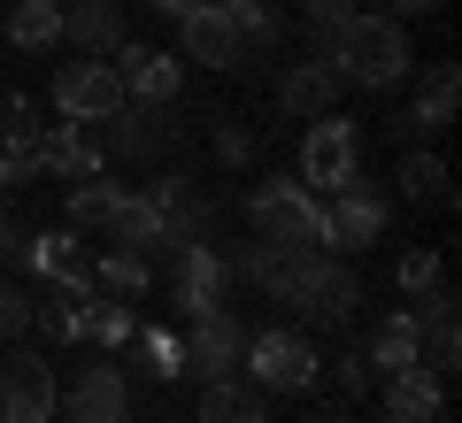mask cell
<instances>
[{
	"mask_svg": "<svg viewBox=\"0 0 462 423\" xmlns=\"http://www.w3.org/2000/svg\"><path fill=\"white\" fill-rule=\"evenodd\" d=\"M216 162H224V170L254 162V131L247 124H216Z\"/></svg>",
	"mask_w": 462,
	"mask_h": 423,
	"instance_id": "e575fe53",
	"label": "cell"
},
{
	"mask_svg": "<svg viewBox=\"0 0 462 423\" xmlns=\"http://www.w3.org/2000/svg\"><path fill=\"white\" fill-rule=\"evenodd\" d=\"M116 85H124V100H178V85H185V62H170L162 47H116Z\"/></svg>",
	"mask_w": 462,
	"mask_h": 423,
	"instance_id": "5bb4252c",
	"label": "cell"
},
{
	"mask_svg": "<svg viewBox=\"0 0 462 423\" xmlns=\"http://www.w3.org/2000/svg\"><path fill=\"white\" fill-rule=\"evenodd\" d=\"M247 224L270 246H324V200L293 178H270V185L247 193Z\"/></svg>",
	"mask_w": 462,
	"mask_h": 423,
	"instance_id": "7a4b0ae2",
	"label": "cell"
},
{
	"mask_svg": "<svg viewBox=\"0 0 462 423\" xmlns=\"http://www.w3.org/2000/svg\"><path fill=\"white\" fill-rule=\"evenodd\" d=\"M85 300H93V293H62V285H54V293H47V308H32V324L47 331V346L85 339Z\"/></svg>",
	"mask_w": 462,
	"mask_h": 423,
	"instance_id": "f1b7e54d",
	"label": "cell"
},
{
	"mask_svg": "<svg viewBox=\"0 0 462 423\" xmlns=\"http://www.w3.org/2000/svg\"><path fill=\"white\" fill-rule=\"evenodd\" d=\"M300 8H309V32H346V23L363 16L355 0H300Z\"/></svg>",
	"mask_w": 462,
	"mask_h": 423,
	"instance_id": "d590c367",
	"label": "cell"
},
{
	"mask_svg": "<svg viewBox=\"0 0 462 423\" xmlns=\"http://www.w3.org/2000/svg\"><path fill=\"white\" fill-rule=\"evenodd\" d=\"M363 170V131L355 124H339V115H316V131H309V147H300V185H309L316 200L324 193H339L346 178Z\"/></svg>",
	"mask_w": 462,
	"mask_h": 423,
	"instance_id": "ba28073f",
	"label": "cell"
},
{
	"mask_svg": "<svg viewBox=\"0 0 462 423\" xmlns=\"http://www.w3.org/2000/svg\"><path fill=\"white\" fill-rule=\"evenodd\" d=\"M23 331H32V300L16 285H0V339H23Z\"/></svg>",
	"mask_w": 462,
	"mask_h": 423,
	"instance_id": "8d00e7d4",
	"label": "cell"
},
{
	"mask_svg": "<svg viewBox=\"0 0 462 423\" xmlns=\"http://www.w3.org/2000/svg\"><path fill=\"white\" fill-rule=\"evenodd\" d=\"M39 178V124H32V100H8V147H0V185H23Z\"/></svg>",
	"mask_w": 462,
	"mask_h": 423,
	"instance_id": "d4e9b609",
	"label": "cell"
},
{
	"mask_svg": "<svg viewBox=\"0 0 462 423\" xmlns=\"http://www.w3.org/2000/svg\"><path fill=\"white\" fill-rule=\"evenodd\" d=\"M239 354H247V324H239L231 308L193 316V331H185V370H193L200 385H216V377H239Z\"/></svg>",
	"mask_w": 462,
	"mask_h": 423,
	"instance_id": "9c48e42d",
	"label": "cell"
},
{
	"mask_svg": "<svg viewBox=\"0 0 462 423\" xmlns=\"http://www.w3.org/2000/svg\"><path fill=\"white\" fill-rule=\"evenodd\" d=\"M0 262H23V224L0 208Z\"/></svg>",
	"mask_w": 462,
	"mask_h": 423,
	"instance_id": "74e56055",
	"label": "cell"
},
{
	"mask_svg": "<svg viewBox=\"0 0 462 423\" xmlns=\"http://www.w3.org/2000/svg\"><path fill=\"white\" fill-rule=\"evenodd\" d=\"M39 170H54V178H100L108 170V154H100V139H93V124H54L47 139H39Z\"/></svg>",
	"mask_w": 462,
	"mask_h": 423,
	"instance_id": "d6986e66",
	"label": "cell"
},
{
	"mask_svg": "<svg viewBox=\"0 0 462 423\" xmlns=\"http://www.w3.org/2000/svg\"><path fill=\"white\" fill-rule=\"evenodd\" d=\"M100 231H108V246H132V254H147V262L170 254V246H162V216H154L147 193H124V200L108 208V224H100Z\"/></svg>",
	"mask_w": 462,
	"mask_h": 423,
	"instance_id": "44dd1931",
	"label": "cell"
},
{
	"mask_svg": "<svg viewBox=\"0 0 462 423\" xmlns=\"http://www.w3.org/2000/svg\"><path fill=\"white\" fill-rule=\"evenodd\" d=\"M62 416V385H54V362L16 346V354L0 362V423H47Z\"/></svg>",
	"mask_w": 462,
	"mask_h": 423,
	"instance_id": "8992f818",
	"label": "cell"
},
{
	"mask_svg": "<svg viewBox=\"0 0 462 423\" xmlns=\"http://www.w3.org/2000/svg\"><path fill=\"white\" fill-rule=\"evenodd\" d=\"M124 200V185H100V178H78L69 185V224H108V208Z\"/></svg>",
	"mask_w": 462,
	"mask_h": 423,
	"instance_id": "1f68e13d",
	"label": "cell"
},
{
	"mask_svg": "<svg viewBox=\"0 0 462 423\" xmlns=\"http://www.w3.org/2000/svg\"><path fill=\"white\" fill-rule=\"evenodd\" d=\"M270 47H278V16H270V0H263V8L239 16V69H247L254 54H270Z\"/></svg>",
	"mask_w": 462,
	"mask_h": 423,
	"instance_id": "d6a6232c",
	"label": "cell"
},
{
	"mask_svg": "<svg viewBox=\"0 0 462 423\" xmlns=\"http://www.w3.org/2000/svg\"><path fill=\"white\" fill-rule=\"evenodd\" d=\"M62 423H69V416H62Z\"/></svg>",
	"mask_w": 462,
	"mask_h": 423,
	"instance_id": "ee69618b",
	"label": "cell"
},
{
	"mask_svg": "<svg viewBox=\"0 0 462 423\" xmlns=\"http://www.w3.org/2000/svg\"><path fill=\"white\" fill-rule=\"evenodd\" d=\"M23 262H32V277H47L62 293H93V262H85L78 231H39V239H23Z\"/></svg>",
	"mask_w": 462,
	"mask_h": 423,
	"instance_id": "2e32d148",
	"label": "cell"
},
{
	"mask_svg": "<svg viewBox=\"0 0 462 423\" xmlns=\"http://www.w3.org/2000/svg\"><path fill=\"white\" fill-rule=\"evenodd\" d=\"M401 193H409V200H447V193H455V185H447V162H439V154H401Z\"/></svg>",
	"mask_w": 462,
	"mask_h": 423,
	"instance_id": "f546056e",
	"label": "cell"
},
{
	"mask_svg": "<svg viewBox=\"0 0 462 423\" xmlns=\"http://www.w3.org/2000/svg\"><path fill=\"white\" fill-rule=\"evenodd\" d=\"M170 300H178L185 316H208V308H231V262L216 254L208 239L200 246H170Z\"/></svg>",
	"mask_w": 462,
	"mask_h": 423,
	"instance_id": "52a82bcc",
	"label": "cell"
},
{
	"mask_svg": "<svg viewBox=\"0 0 462 423\" xmlns=\"http://www.w3.org/2000/svg\"><path fill=\"white\" fill-rule=\"evenodd\" d=\"M193 423H270V392H254L247 377H216V385H200Z\"/></svg>",
	"mask_w": 462,
	"mask_h": 423,
	"instance_id": "cb8c5ba5",
	"label": "cell"
},
{
	"mask_svg": "<svg viewBox=\"0 0 462 423\" xmlns=\"http://www.w3.org/2000/svg\"><path fill=\"white\" fill-rule=\"evenodd\" d=\"M132 362L170 385V377H185V339H170L162 324H139V331H132Z\"/></svg>",
	"mask_w": 462,
	"mask_h": 423,
	"instance_id": "83f0119b",
	"label": "cell"
},
{
	"mask_svg": "<svg viewBox=\"0 0 462 423\" xmlns=\"http://www.w3.org/2000/svg\"><path fill=\"white\" fill-rule=\"evenodd\" d=\"M208 8H224V16H247V8H263V0H208Z\"/></svg>",
	"mask_w": 462,
	"mask_h": 423,
	"instance_id": "60d3db41",
	"label": "cell"
},
{
	"mask_svg": "<svg viewBox=\"0 0 462 423\" xmlns=\"http://www.w3.org/2000/svg\"><path fill=\"white\" fill-rule=\"evenodd\" d=\"M439 277H447V270H439V246H409V254H401V293H409V300L431 293Z\"/></svg>",
	"mask_w": 462,
	"mask_h": 423,
	"instance_id": "836d02e7",
	"label": "cell"
},
{
	"mask_svg": "<svg viewBox=\"0 0 462 423\" xmlns=\"http://www.w3.org/2000/svg\"><path fill=\"white\" fill-rule=\"evenodd\" d=\"M355 308H363V270L346 254H324L316 277H309V293H300V316H309V324H346Z\"/></svg>",
	"mask_w": 462,
	"mask_h": 423,
	"instance_id": "4fadbf2b",
	"label": "cell"
},
{
	"mask_svg": "<svg viewBox=\"0 0 462 423\" xmlns=\"http://www.w3.org/2000/svg\"><path fill=\"white\" fill-rule=\"evenodd\" d=\"M339 385H346V392H363V385H370V362H363V354H346V362H339Z\"/></svg>",
	"mask_w": 462,
	"mask_h": 423,
	"instance_id": "f35d334b",
	"label": "cell"
},
{
	"mask_svg": "<svg viewBox=\"0 0 462 423\" xmlns=\"http://www.w3.org/2000/svg\"><path fill=\"white\" fill-rule=\"evenodd\" d=\"M409 32H401L393 16H355L339 39H331V69H339V85H370V93H385V85L409 78Z\"/></svg>",
	"mask_w": 462,
	"mask_h": 423,
	"instance_id": "6da1fadb",
	"label": "cell"
},
{
	"mask_svg": "<svg viewBox=\"0 0 462 423\" xmlns=\"http://www.w3.org/2000/svg\"><path fill=\"white\" fill-rule=\"evenodd\" d=\"M431 8H439V0H385V16H393V23H409V16H431Z\"/></svg>",
	"mask_w": 462,
	"mask_h": 423,
	"instance_id": "ab89813d",
	"label": "cell"
},
{
	"mask_svg": "<svg viewBox=\"0 0 462 423\" xmlns=\"http://www.w3.org/2000/svg\"><path fill=\"white\" fill-rule=\"evenodd\" d=\"M132 331H139V316L124 300H85V339L93 346H132Z\"/></svg>",
	"mask_w": 462,
	"mask_h": 423,
	"instance_id": "4dcf8cb0",
	"label": "cell"
},
{
	"mask_svg": "<svg viewBox=\"0 0 462 423\" xmlns=\"http://www.w3.org/2000/svg\"><path fill=\"white\" fill-rule=\"evenodd\" d=\"M324 423H346V416H324Z\"/></svg>",
	"mask_w": 462,
	"mask_h": 423,
	"instance_id": "7bdbcfd3",
	"label": "cell"
},
{
	"mask_svg": "<svg viewBox=\"0 0 462 423\" xmlns=\"http://www.w3.org/2000/svg\"><path fill=\"white\" fill-rule=\"evenodd\" d=\"M147 200H154V216H162V246H200L208 239V200H200V185L185 178V170H170V178H154L147 185Z\"/></svg>",
	"mask_w": 462,
	"mask_h": 423,
	"instance_id": "8fae6325",
	"label": "cell"
},
{
	"mask_svg": "<svg viewBox=\"0 0 462 423\" xmlns=\"http://www.w3.org/2000/svg\"><path fill=\"white\" fill-rule=\"evenodd\" d=\"M62 416H69V423H132V377L116 370V362L85 370L78 385L62 392Z\"/></svg>",
	"mask_w": 462,
	"mask_h": 423,
	"instance_id": "7c38bea8",
	"label": "cell"
},
{
	"mask_svg": "<svg viewBox=\"0 0 462 423\" xmlns=\"http://www.w3.org/2000/svg\"><path fill=\"white\" fill-rule=\"evenodd\" d=\"M455 100H462V69H455V62H431L424 93H416V100H409V115H401L409 147H416V139H439V131L455 124Z\"/></svg>",
	"mask_w": 462,
	"mask_h": 423,
	"instance_id": "e0dca14e",
	"label": "cell"
},
{
	"mask_svg": "<svg viewBox=\"0 0 462 423\" xmlns=\"http://www.w3.org/2000/svg\"><path fill=\"white\" fill-rule=\"evenodd\" d=\"M62 39L85 54H116L124 47V8L116 0H69L62 8Z\"/></svg>",
	"mask_w": 462,
	"mask_h": 423,
	"instance_id": "7402d4cb",
	"label": "cell"
},
{
	"mask_svg": "<svg viewBox=\"0 0 462 423\" xmlns=\"http://www.w3.org/2000/svg\"><path fill=\"white\" fill-rule=\"evenodd\" d=\"M93 139L116 162H154L162 147H178V100H124L116 115L93 124Z\"/></svg>",
	"mask_w": 462,
	"mask_h": 423,
	"instance_id": "3957f363",
	"label": "cell"
},
{
	"mask_svg": "<svg viewBox=\"0 0 462 423\" xmlns=\"http://www.w3.org/2000/svg\"><path fill=\"white\" fill-rule=\"evenodd\" d=\"M239 370H247L254 392H309L316 385V346L300 339V331H247V354H239Z\"/></svg>",
	"mask_w": 462,
	"mask_h": 423,
	"instance_id": "277c9868",
	"label": "cell"
},
{
	"mask_svg": "<svg viewBox=\"0 0 462 423\" xmlns=\"http://www.w3.org/2000/svg\"><path fill=\"white\" fill-rule=\"evenodd\" d=\"M178 32H185V62H200V69H239V16H224V8H185L178 16Z\"/></svg>",
	"mask_w": 462,
	"mask_h": 423,
	"instance_id": "9a60e30c",
	"label": "cell"
},
{
	"mask_svg": "<svg viewBox=\"0 0 462 423\" xmlns=\"http://www.w3.org/2000/svg\"><path fill=\"white\" fill-rule=\"evenodd\" d=\"M385 416H393V423H439L447 416V377L424 370V362L393 370V385H385Z\"/></svg>",
	"mask_w": 462,
	"mask_h": 423,
	"instance_id": "ac0fdd59",
	"label": "cell"
},
{
	"mask_svg": "<svg viewBox=\"0 0 462 423\" xmlns=\"http://www.w3.org/2000/svg\"><path fill=\"white\" fill-rule=\"evenodd\" d=\"M54 108H62L69 124H100V115L124 108V85H116L108 54H85V62H69L62 78H54Z\"/></svg>",
	"mask_w": 462,
	"mask_h": 423,
	"instance_id": "30bf717a",
	"label": "cell"
},
{
	"mask_svg": "<svg viewBox=\"0 0 462 423\" xmlns=\"http://www.w3.org/2000/svg\"><path fill=\"white\" fill-rule=\"evenodd\" d=\"M363 362H370V370H385V377L409 370V362H424V331H416V308H393V316H385V324L370 331Z\"/></svg>",
	"mask_w": 462,
	"mask_h": 423,
	"instance_id": "603a6c76",
	"label": "cell"
},
{
	"mask_svg": "<svg viewBox=\"0 0 462 423\" xmlns=\"http://www.w3.org/2000/svg\"><path fill=\"white\" fill-rule=\"evenodd\" d=\"M385 216H393V200H385V185H370L363 170L339 185V193H324V254H363L370 239L385 231Z\"/></svg>",
	"mask_w": 462,
	"mask_h": 423,
	"instance_id": "5b68a950",
	"label": "cell"
},
{
	"mask_svg": "<svg viewBox=\"0 0 462 423\" xmlns=\"http://www.w3.org/2000/svg\"><path fill=\"white\" fill-rule=\"evenodd\" d=\"M331 100H339V69L331 62H285L278 69V108L285 115H331Z\"/></svg>",
	"mask_w": 462,
	"mask_h": 423,
	"instance_id": "ffe728a7",
	"label": "cell"
},
{
	"mask_svg": "<svg viewBox=\"0 0 462 423\" xmlns=\"http://www.w3.org/2000/svg\"><path fill=\"white\" fill-rule=\"evenodd\" d=\"M154 8H162V16H185V8H200V0H154Z\"/></svg>",
	"mask_w": 462,
	"mask_h": 423,
	"instance_id": "b9f144b4",
	"label": "cell"
},
{
	"mask_svg": "<svg viewBox=\"0 0 462 423\" xmlns=\"http://www.w3.org/2000/svg\"><path fill=\"white\" fill-rule=\"evenodd\" d=\"M93 285H100L108 300H139V293L154 285V262H147V254H132V246H108V254L93 262Z\"/></svg>",
	"mask_w": 462,
	"mask_h": 423,
	"instance_id": "484cf974",
	"label": "cell"
},
{
	"mask_svg": "<svg viewBox=\"0 0 462 423\" xmlns=\"http://www.w3.org/2000/svg\"><path fill=\"white\" fill-rule=\"evenodd\" d=\"M8 39H16L23 54L54 47V39H62V0H16V16H8Z\"/></svg>",
	"mask_w": 462,
	"mask_h": 423,
	"instance_id": "4316f807",
	"label": "cell"
}]
</instances>
